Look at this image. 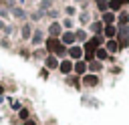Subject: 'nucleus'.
I'll return each mask as SVG.
<instances>
[{
  "label": "nucleus",
  "mask_w": 129,
  "mask_h": 125,
  "mask_svg": "<svg viewBox=\"0 0 129 125\" xmlns=\"http://www.w3.org/2000/svg\"><path fill=\"white\" fill-rule=\"evenodd\" d=\"M46 46H48L52 52H56V54H62V52H64V48L60 46V42H58V40H54V38H50V40L46 42Z\"/></svg>",
  "instance_id": "nucleus-1"
},
{
  "label": "nucleus",
  "mask_w": 129,
  "mask_h": 125,
  "mask_svg": "<svg viewBox=\"0 0 129 125\" xmlns=\"http://www.w3.org/2000/svg\"><path fill=\"white\" fill-rule=\"evenodd\" d=\"M97 83H99V79H97L95 75H87V77H85V85L93 87V85H97Z\"/></svg>",
  "instance_id": "nucleus-2"
},
{
  "label": "nucleus",
  "mask_w": 129,
  "mask_h": 125,
  "mask_svg": "<svg viewBox=\"0 0 129 125\" xmlns=\"http://www.w3.org/2000/svg\"><path fill=\"white\" fill-rule=\"evenodd\" d=\"M58 69H60V71H62V73H71V71H73V65H71V62H69V60H62V62H60V67H58Z\"/></svg>",
  "instance_id": "nucleus-3"
},
{
  "label": "nucleus",
  "mask_w": 129,
  "mask_h": 125,
  "mask_svg": "<svg viewBox=\"0 0 129 125\" xmlns=\"http://www.w3.org/2000/svg\"><path fill=\"white\" fill-rule=\"evenodd\" d=\"M75 71H77V73H79V75H81V73H85V71H87V65H85V62H81V60H79V62H77V65H75Z\"/></svg>",
  "instance_id": "nucleus-4"
},
{
  "label": "nucleus",
  "mask_w": 129,
  "mask_h": 125,
  "mask_svg": "<svg viewBox=\"0 0 129 125\" xmlns=\"http://www.w3.org/2000/svg\"><path fill=\"white\" fill-rule=\"evenodd\" d=\"M107 50H111V52H117V50H119V44H117L115 40H111V42L107 44Z\"/></svg>",
  "instance_id": "nucleus-5"
},
{
  "label": "nucleus",
  "mask_w": 129,
  "mask_h": 125,
  "mask_svg": "<svg viewBox=\"0 0 129 125\" xmlns=\"http://www.w3.org/2000/svg\"><path fill=\"white\" fill-rule=\"evenodd\" d=\"M81 54H83V50H81L79 46H73V48H71V56H75V58H79Z\"/></svg>",
  "instance_id": "nucleus-6"
},
{
  "label": "nucleus",
  "mask_w": 129,
  "mask_h": 125,
  "mask_svg": "<svg viewBox=\"0 0 129 125\" xmlns=\"http://www.w3.org/2000/svg\"><path fill=\"white\" fill-rule=\"evenodd\" d=\"M46 67H48V69H54V67H56V58H54V56H48V58H46Z\"/></svg>",
  "instance_id": "nucleus-7"
},
{
  "label": "nucleus",
  "mask_w": 129,
  "mask_h": 125,
  "mask_svg": "<svg viewBox=\"0 0 129 125\" xmlns=\"http://www.w3.org/2000/svg\"><path fill=\"white\" fill-rule=\"evenodd\" d=\"M121 4H123V2H121V0H109V6H111V8H113V10H117V8H119V6H121Z\"/></svg>",
  "instance_id": "nucleus-8"
},
{
  "label": "nucleus",
  "mask_w": 129,
  "mask_h": 125,
  "mask_svg": "<svg viewBox=\"0 0 129 125\" xmlns=\"http://www.w3.org/2000/svg\"><path fill=\"white\" fill-rule=\"evenodd\" d=\"M115 32H117L115 26H107V28H105V34H107V36H115Z\"/></svg>",
  "instance_id": "nucleus-9"
},
{
  "label": "nucleus",
  "mask_w": 129,
  "mask_h": 125,
  "mask_svg": "<svg viewBox=\"0 0 129 125\" xmlns=\"http://www.w3.org/2000/svg\"><path fill=\"white\" fill-rule=\"evenodd\" d=\"M26 117H28V111L22 109V111H20V119H26Z\"/></svg>",
  "instance_id": "nucleus-10"
},
{
  "label": "nucleus",
  "mask_w": 129,
  "mask_h": 125,
  "mask_svg": "<svg viewBox=\"0 0 129 125\" xmlns=\"http://www.w3.org/2000/svg\"><path fill=\"white\" fill-rule=\"evenodd\" d=\"M113 18H115V16H113V14H105V22H111V20H113Z\"/></svg>",
  "instance_id": "nucleus-11"
},
{
  "label": "nucleus",
  "mask_w": 129,
  "mask_h": 125,
  "mask_svg": "<svg viewBox=\"0 0 129 125\" xmlns=\"http://www.w3.org/2000/svg\"><path fill=\"white\" fill-rule=\"evenodd\" d=\"M64 40H67V42H73V34H71V32H67V36H64Z\"/></svg>",
  "instance_id": "nucleus-12"
},
{
  "label": "nucleus",
  "mask_w": 129,
  "mask_h": 125,
  "mask_svg": "<svg viewBox=\"0 0 129 125\" xmlns=\"http://www.w3.org/2000/svg\"><path fill=\"white\" fill-rule=\"evenodd\" d=\"M26 125H36V123L34 121H26Z\"/></svg>",
  "instance_id": "nucleus-13"
},
{
  "label": "nucleus",
  "mask_w": 129,
  "mask_h": 125,
  "mask_svg": "<svg viewBox=\"0 0 129 125\" xmlns=\"http://www.w3.org/2000/svg\"><path fill=\"white\" fill-rule=\"evenodd\" d=\"M121 2H129V0H121Z\"/></svg>",
  "instance_id": "nucleus-14"
},
{
  "label": "nucleus",
  "mask_w": 129,
  "mask_h": 125,
  "mask_svg": "<svg viewBox=\"0 0 129 125\" xmlns=\"http://www.w3.org/2000/svg\"><path fill=\"white\" fill-rule=\"evenodd\" d=\"M0 93H2V87H0Z\"/></svg>",
  "instance_id": "nucleus-15"
}]
</instances>
